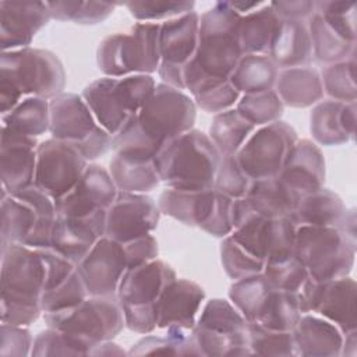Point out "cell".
I'll list each match as a JSON object with an SVG mask.
<instances>
[{
    "label": "cell",
    "mask_w": 357,
    "mask_h": 357,
    "mask_svg": "<svg viewBox=\"0 0 357 357\" xmlns=\"http://www.w3.org/2000/svg\"><path fill=\"white\" fill-rule=\"evenodd\" d=\"M197 106L184 91L156 84L139 112L112 138L114 155L153 160L174 138L194 128Z\"/></svg>",
    "instance_id": "cell-1"
},
{
    "label": "cell",
    "mask_w": 357,
    "mask_h": 357,
    "mask_svg": "<svg viewBox=\"0 0 357 357\" xmlns=\"http://www.w3.org/2000/svg\"><path fill=\"white\" fill-rule=\"evenodd\" d=\"M1 322L29 326L42 312L40 298L46 283V264L40 248L10 244L0 251Z\"/></svg>",
    "instance_id": "cell-2"
},
{
    "label": "cell",
    "mask_w": 357,
    "mask_h": 357,
    "mask_svg": "<svg viewBox=\"0 0 357 357\" xmlns=\"http://www.w3.org/2000/svg\"><path fill=\"white\" fill-rule=\"evenodd\" d=\"M66 71L60 59L50 50L24 47L1 52L0 56V110L6 114L26 96L47 100L64 92Z\"/></svg>",
    "instance_id": "cell-3"
},
{
    "label": "cell",
    "mask_w": 357,
    "mask_h": 357,
    "mask_svg": "<svg viewBox=\"0 0 357 357\" xmlns=\"http://www.w3.org/2000/svg\"><path fill=\"white\" fill-rule=\"evenodd\" d=\"M220 158L208 134L192 128L172 139L153 162L167 188L199 191L213 188Z\"/></svg>",
    "instance_id": "cell-4"
},
{
    "label": "cell",
    "mask_w": 357,
    "mask_h": 357,
    "mask_svg": "<svg viewBox=\"0 0 357 357\" xmlns=\"http://www.w3.org/2000/svg\"><path fill=\"white\" fill-rule=\"evenodd\" d=\"M241 15L227 1H216L199 15L198 45L184 66V77L205 75L229 78L243 56L238 42Z\"/></svg>",
    "instance_id": "cell-5"
},
{
    "label": "cell",
    "mask_w": 357,
    "mask_h": 357,
    "mask_svg": "<svg viewBox=\"0 0 357 357\" xmlns=\"http://www.w3.org/2000/svg\"><path fill=\"white\" fill-rule=\"evenodd\" d=\"M0 201L1 250L10 244H24L31 248L52 247V233L57 219L53 198L32 184L15 194L1 190Z\"/></svg>",
    "instance_id": "cell-6"
},
{
    "label": "cell",
    "mask_w": 357,
    "mask_h": 357,
    "mask_svg": "<svg viewBox=\"0 0 357 357\" xmlns=\"http://www.w3.org/2000/svg\"><path fill=\"white\" fill-rule=\"evenodd\" d=\"M155 86V78L148 74L102 77L86 85L81 96L113 137L139 112Z\"/></svg>",
    "instance_id": "cell-7"
},
{
    "label": "cell",
    "mask_w": 357,
    "mask_h": 357,
    "mask_svg": "<svg viewBox=\"0 0 357 357\" xmlns=\"http://www.w3.org/2000/svg\"><path fill=\"white\" fill-rule=\"evenodd\" d=\"M160 24L137 22L124 32L106 36L98 46L96 64L105 77L158 73Z\"/></svg>",
    "instance_id": "cell-8"
},
{
    "label": "cell",
    "mask_w": 357,
    "mask_h": 357,
    "mask_svg": "<svg viewBox=\"0 0 357 357\" xmlns=\"http://www.w3.org/2000/svg\"><path fill=\"white\" fill-rule=\"evenodd\" d=\"M357 251V237L337 227L297 226L294 255L314 280L350 275Z\"/></svg>",
    "instance_id": "cell-9"
},
{
    "label": "cell",
    "mask_w": 357,
    "mask_h": 357,
    "mask_svg": "<svg viewBox=\"0 0 357 357\" xmlns=\"http://www.w3.org/2000/svg\"><path fill=\"white\" fill-rule=\"evenodd\" d=\"M45 324L59 329L91 350L106 340H113L126 326L117 297L88 296L79 304L56 312H43Z\"/></svg>",
    "instance_id": "cell-10"
},
{
    "label": "cell",
    "mask_w": 357,
    "mask_h": 357,
    "mask_svg": "<svg viewBox=\"0 0 357 357\" xmlns=\"http://www.w3.org/2000/svg\"><path fill=\"white\" fill-rule=\"evenodd\" d=\"M49 106L52 138L75 146L88 162L112 148V135L98 123L81 95L63 92L49 100Z\"/></svg>",
    "instance_id": "cell-11"
},
{
    "label": "cell",
    "mask_w": 357,
    "mask_h": 357,
    "mask_svg": "<svg viewBox=\"0 0 357 357\" xmlns=\"http://www.w3.org/2000/svg\"><path fill=\"white\" fill-rule=\"evenodd\" d=\"M233 201L215 188L199 191L166 188L159 195L158 206L160 213L185 226L198 227L209 236L225 238L233 231Z\"/></svg>",
    "instance_id": "cell-12"
},
{
    "label": "cell",
    "mask_w": 357,
    "mask_h": 357,
    "mask_svg": "<svg viewBox=\"0 0 357 357\" xmlns=\"http://www.w3.org/2000/svg\"><path fill=\"white\" fill-rule=\"evenodd\" d=\"M191 335L201 356H252L248 344V322L230 300L206 301Z\"/></svg>",
    "instance_id": "cell-13"
},
{
    "label": "cell",
    "mask_w": 357,
    "mask_h": 357,
    "mask_svg": "<svg viewBox=\"0 0 357 357\" xmlns=\"http://www.w3.org/2000/svg\"><path fill=\"white\" fill-rule=\"evenodd\" d=\"M297 139L296 130L286 121L279 120L255 128L236 152V158L252 180L276 177Z\"/></svg>",
    "instance_id": "cell-14"
},
{
    "label": "cell",
    "mask_w": 357,
    "mask_h": 357,
    "mask_svg": "<svg viewBox=\"0 0 357 357\" xmlns=\"http://www.w3.org/2000/svg\"><path fill=\"white\" fill-rule=\"evenodd\" d=\"M301 314H315L335 324L343 335L357 328V283L342 276L328 280L308 278L297 293Z\"/></svg>",
    "instance_id": "cell-15"
},
{
    "label": "cell",
    "mask_w": 357,
    "mask_h": 357,
    "mask_svg": "<svg viewBox=\"0 0 357 357\" xmlns=\"http://www.w3.org/2000/svg\"><path fill=\"white\" fill-rule=\"evenodd\" d=\"M88 165L75 146L54 138L42 141L36 149L33 184L56 201L78 183Z\"/></svg>",
    "instance_id": "cell-16"
},
{
    "label": "cell",
    "mask_w": 357,
    "mask_h": 357,
    "mask_svg": "<svg viewBox=\"0 0 357 357\" xmlns=\"http://www.w3.org/2000/svg\"><path fill=\"white\" fill-rule=\"evenodd\" d=\"M297 226L290 218H265L254 215L230 236L257 258L276 262L294 254Z\"/></svg>",
    "instance_id": "cell-17"
},
{
    "label": "cell",
    "mask_w": 357,
    "mask_h": 357,
    "mask_svg": "<svg viewBox=\"0 0 357 357\" xmlns=\"http://www.w3.org/2000/svg\"><path fill=\"white\" fill-rule=\"evenodd\" d=\"M128 269L123 243L103 236L77 265L88 296L116 297L119 284Z\"/></svg>",
    "instance_id": "cell-18"
},
{
    "label": "cell",
    "mask_w": 357,
    "mask_h": 357,
    "mask_svg": "<svg viewBox=\"0 0 357 357\" xmlns=\"http://www.w3.org/2000/svg\"><path fill=\"white\" fill-rule=\"evenodd\" d=\"M158 204L146 194L119 191L106 212V237L119 243L151 234L159 223Z\"/></svg>",
    "instance_id": "cell-19"
},
{
    "label": "cell",
    "mask_w": 357,
    "mask_h": 357,
    "mask_svg": "<svg viewBox=\"0 0 357 357\" xmlns=\"http://www.w3.org/2000/svg\"><path fill=\"white\" fill-rule=\"evenodd\" d=\"M119 190L103 166L88 165L78 183L63 197L54 201L57 216L81 218L107 211L114 202Z\"/></svg>",
    "instance_id": "cell-20"
},
{
    "label": "cell",
    "mask_w": 357,
    "mask_h": 357,
    "mask_svg": "<svg viewBox=\"0 0 357 357\" xmlns=\"http://www.w3.org/2000/svg\"><path fill=\"white\" fill-rule=\"evenodd\" d=\"M46 1H0L1 52L29 47L33 36L49 22Z\"/></svg>",
    "instance_id": "cell-21"
},
{
    "label": "cell",
    "mask_w": 357,
    "mask_h": 357,
    "mask_svg": "<svg viewBox=\"0 0 357 357\" xmlns=\"http://www.w3.org/2000/svg\"><path fill=\"white\" fill-rule=\"evenodd\" d=\"M204 300L205 291L198 283L176 278L166 286L155 304L156 328L191 331Z\"/></svg>",
    "instance_id": "cell-22"
},
{
    "label": "cell",
    "mask_w": 357,
    "mask_h": 357,
    "mask_svg": "<svg viewBox=\"0 0 357 357\" xmlns=\"http://www.w3.org/2000/svg\"><path fill=\"white\" fill-rule=\"evenodd\" d=\"M176 278L173 268L156 258L151 262L128 268L119 284L116 297L121 308H155L162 291Z\"/></svg>",
    "instance_id": "cell-23"
},
{
    "label": "cell",
    "mask_w": 357,
    "mask_h": 357,
    "mask_svg": "<svg viewBox=\"0 0 357 357\" xmlns=\"http://www.w3.org/2000/svg\"><path fill=\"white\" fill-rule=\"evenodd\" d=\"M38 145L36 138L24 137L1 127V190L15 194L35 183Z\"/></svg>",
    "instance_id": "cell-24"
},
{
    "label": "cell",
    "mask_w": 357,
    "mask_h": 357,
    "mask_svg": "<svg viewBox=\"0 0 357 357\" xmlns=\"http://www.w3.org/2000/svg\"><path fill=\"white\" fill-rule=\"evenodd\" d=\"M106 212L99 211L81 218L57 216L50 248L78 265L98 240L106 234Z\"/></svg>",
    "instance_id": "cell-25"
},
{
    "label": "cell",
    "mask_w": 357,
    "mask_h": 357,
    "mask_svg": "<svg viewBox=\"0 0 357 357\" xmlns=\"http://www.w3.org/2000/svg\"><path fill=\"white\" fill-rule=\"evenodd\" d=\"M356 110V102L319 100L310 114V131L314 141L325 146L347 144L354 138Z\"/></svg>",
    "instance_id": "cell-26"
},
{
    "label": "cell",
    "mask_w": 357,
    "mask_h": 357,
    "mask_svg": "<svg viewBox=\"0 0 357 357\" xmlns=\"http://www.w3.org/2000/svg\"><path fill=\"white\" fill-rule=\"evenodd\" d=\"M278 177L298 197L324 187L325 159L319 146L311 139H297Z\"/></svg>",
    "instance_id": "cell-27"
},
{
    "label": "cell",
    "mask_w": 357,
    "mask_h": 357,
    "mask_svg": "<svg viewBox=\"0 0 357 357\" xmlns=\"http://www.w3.org/2000/svg\"><path fill=\"white\" fill-rule=\"evenodd\" d=\"M293 336L296 356L301 357H339L344 339L335 324L310 312L301 314Z\"/></svg>",
    "instance_id": "cell-28"
},
{
    "label": "cell",
    "mask_w": 357,
    "mask_h": 357,
    "mask_svg": "<svg viewBox=\"0 0 357 357\" xmlns=\"http://www.w3.org/2000/svg\"><path fill=\"white\" fill-rule=\"evenodd\" d=\"M199 14L194 10L160 24V61L184 67L195 54L198 45Z\"/></svg>",
    "instance_id": "cell-29"
},
{
    "label": "cell",
    "mask_w": 357,
    "mask_h": 357,
    "mask_svg": "<svg viewBox=\"0 0 357 357\" xmlns=\"http://www.w3.org/2000/svg\"><path fill=\"white\" fill-rule=\"evenodd\" d=\"M349 213L350 209L346 208L336 192L321 187L298 198L290 219L296 226L337 227L344 230Z\"/></svg>",
    "instance_id": "cell-30"
},
{
    "label": "cell",
    "mask_w": 357,
    "mask_h": 357,
    "mask_svg": "<svg viewBox=\"0 0 357 357\" xmlns=\"http://www.w3.org/2000/svg\"><path fill=\"white\" fill-rule=\"evenodd\" d=\"M268 56L279 70L310 66L312 46L307 22L282 20Z\"/></svg>",
    "instance_id": "cell-31"
},
{
    "label": "cell",
    "mask_w": 357,
    "mask_h": 357,
    "mask_svg": "<svg viewBox=\"0 0 357 357\" xmlns=\"http://www.w3.org/2000/svg\"><path fill=\"white\" fill-rule=\"evenodd\" d=\"M273 89L284 106L294 109L317 105L324 96L321 74L311 66L279 70Z\"/></svg>",
    "instance_id": "cell-32"
},
{
    "label": "cell",
    "mask_w": 357,
    "mask_h": 357,
    "mask_svg": "<svg viewBox=\"0 0 357 357\" xmlns=\"http://www.w3.org/2000/svg\"><path fill=\"white\" fill-rule=\"evenodd\" d=\"M245 198L259 216L290 218L300 197L276 176L252 180Z\"/></svg>",
    "instance_id": "cell-33"
},
{
    "label": "cell",
    "mask_w": 357,
    "mask_h": 357,
    "mask_svg": "<svg viewBox=\"0 0 357 357\" xmlns=\"http://www.w3.org/2000/svg\"><path fill=\"white\" fill-rule=\"evenodd\" d=\"M269 3L241 15L238 25V42L243 54H268L280 25Z\"/></svg>",
    "instance_id": "cell-34"
},
{
    "label": "cell",
    "mask_w": 357,
    "mask_h": 357,
    "mask_svg": "<svg viewBox=\"0 0 357 357\" xmlns=\"http://www.w3.org/2000/svg\"><path fill=\"white\" fill-rule=\"evenodd\" d=\"M184 85L190 91L195 106L211 114L236 107L241 96L230 78L191 75L184 77Z\"/></svg>",
    "instance_id": "cell-35"
},
{
    "label": "cell",
    "mask_w": 357,
    "mask_h": 357,
    "mask_svg": "<svg viewBox=\"0 0 357 357\" xmlns=\"http://www.w3.org/2000/svg\"><path fill=\"white\" fill-rule=\"evenodd\" d=\"M279 68L268 54H243L229 77L241 95L273 89Z\"/></svg>",
    "instance_id": "cell-36"
},
{
    "label": "cell",
    "mask_w": 357,
    "mask_h": 357,
    "mask_svg": "<svg viewBox=\"0 0 357 357\" xmlns=\"http://www.w3.org/2000/svg\"><path fill=\"white\" fill-rule=\"evenodd\" d=\"M109 173L119 191L146 194L155 190L160 178L153 160L131 159L114 155L109 163Z\"/></svg>",
    "instance_id": "cell-37"
},
{
    "label": "cell",
    "mask_w": 357,
    "mask_h": 357,
    "mask_svg": "<svg viewBox=\"0 0 357 357\" xmlns=\"http://www.w3.org/2000/svg\"><path fill=\"white\" fill-rule=\"evenodd\" d=\"M49 100L39 96H26L14 109L1 114V127L24 137L36 138L49 131Z\"/></svg>",
    "instance_id": "cell-38"
},
{
    "label": "cell",
    "mask_w": 357,
    "mask_h": 357,
    "mask_svg": "<svg viewBox=\"0 0 357 357\" xmlns=\"http://www.w3.org/2000/svg\"><path fill=\"white\" fill-rule=\"evenodd\" d=\"M273 289L264 272H261L234 280L229 287L227 297L247 322L254 324L265 308Z\"/></svg>",
    "instance_id": "cell-39"
},
{
    "label": "cell",
    "mask_w": 357,
    "mask_h": 357,
    "mask_svg": "<svg viewBox=\"0 0 357 357\" xmlns=\"http://www.w3.org/2000/svg\"><path fill=\"white\" fill-rule=\"evenodd\" d=\"M307 26L311 38L312 59L324 64H333L354 57L356 43L344 40L337 35L315 11L308 20Z\"/></svg>",
    "instance_id": "cell-40"
},
{
    "label": "cell",
    "mask_w": 357,
    "mask_h": 357,
    "mask_svg": "<svg viewBox=\"0 0 357 357\" xmlns=\"http://www.w3.org/2000/svg\"><path fill=\"white\" fill-rule=\"evenodd\" d=\"M255 128L254 124L233 107L213 116L208 137L222 156L234 155Z\"/></svg>",
    "instance_id": "cell-41"
},
{
    "label": "cell",
    "mask_w": 357,
    "mask_h": 357,
    "mask_svg": "<svg viewBox=\"0 0 357 357\" xmlns=\"http://www.w3.org/2000/svg\"><path fill=\"white\" fill-rule=\"evenodd\" d=\"M128 356L169 354V356H201L191 331L166 329L163 336L148 335L139 339L127 351Z\"/></svg>",
    "instance_id": "cell-42"
},
{
    "label": "cell",
    "mask_w": 357,
    "mask_h": 357,
    "mask_svg": "<svg viewBox=\"0 0 357 357\" xmlns=\"http://www.w3.org/2000/svg\"><path fill=\"white\" fill-rule=\"evenodd\" d=\"M300 317L301 308L297 293L273 289L265 308L254 324L275 331H293Z\"/></svg>",
    "instance_id": "cell-43"
},
{
    "label": "cell",
    "mask_w": 357,
    "mask_h": 357,
    "mask_svg": "<svg viewBox=\"0 0 357 357\" xmlns=\"http://www.w3.org/2000/svg\"><path fill=\"white\" fill-rule=\"evenodd\" d=\"M50 18L79 25H96L112 15L120 3L110 1H46Z\"/></svg>",
    "instance_id": "cell-44"
},
{
    "label": "cell",
    "mask_w": 357,
    "mask_h": 357,
    "mask_svg": "<svg viewBox=\"0 0 357 357\" xmlns=\"http://www.w3.org/2000/svg\"><path fill=\"white\" fill-rule=\"evenodd\" d=\"M236 109L251 124L255 127H262L279 121L283 116L284 105L275 89H269L265 92L241 95Z\"/></svg>",
    "instance_id": "cell-45"
},
{
    "label": "cell",
    "mask_w": 357,
    "mask_h": 357,
    "mask_svg": "<svg viewBox=\"0 0 357 357\" xmlns=\"http://www.w3.org/2000/svg\"><path fill=\"white\" fill-rule=\"evenodd\" d=\"M319 74L324 92L331 99L339 102H356L357 86L354 57L328 64Z\"/></svg>",
    "instance_id": "cell-46"
},
{
    "label": "cell",
    "mask_w": 357,
    "mask_h": 357,
    "mask_svg": "<svg viewBox=\"0 0 357 357\" xmlns=\"http://www.w3.org/2000/svg\"><path fill=\"white\" fill-rule=\"evenodd\" d=\"M248 344L252 354L278 357L296 356L293 331H275L258 324H248Z\"/></svg>",
    "instance_id": "cell-47"
},
{
    "label": "cell",
    "mask_w": 357,
    "mask_h": 357,
    "mask_svg": "<svg viewBox=\"0 0 357 357\" xmlns=\"http://www.w3.org/2000/svg\"><path fill=\"white\" fill-rule=\"evenodd\" d=\"M138 22L162 24L194 11V1L178 0H131L120 3Z\"/></svg>",
    "instance_id": "cell-48"
},
{
    "label": "cell",
    "mask_w": 357,
    "mask_h": 357,
    "mask_svg": "<svg viewBox=\"0 0 357 357\" xmlns=\"http://www.w3.org/2000/svg\"><path fill=\"white\" fill-rule=\"evenodd\" d=\"M220 262L226 275L233 282L261 273L265 268V261L247 251L230 234L226 236L220 244Z\"/></svg>",
    "instance_id": "cell-49"
},
{
    "label": "cell",
    "mask_w": 357,
    "mask_h": 357,
    "mask_svg": "<svg viewBox=\"0 0 357 357\" xmlns=\"http://www.w3.org/2000/svg\"><path fill=\"white\" fill-rule=\"evenodd\" d=\"M262 272L275 289L291 293H298L310 278L305 266L294 254L276 262H266Z\"/></svg>",
    "instance_id": "cell-50"
},
{
    "label": "cell",
    "mask_w": 357,
    "mask_h": 357,
    "mask_svg": "<svg viewBox=\"0 0 357 357\" xmlns=\"http://www.w3.org/2000/svg\"><path fill=\"white\" fill-rule=\"evenodd\" d=\"M31 356L54 357V356H88V349L73 336L47 326L33 339Z\"/></svg>",
    "instance_id": "cell-51"
},
{
    "label": "cell",
    "mask_w": 357,
    "mask_h": 357,
    "mask_svg": "<svg viewBox=\"0 0 357 357\" xmlns=\"http://www.w3.org/2000/svg\"><path fill=\"white\" fill-rule=\"evenodd\" d=\"M88 297L85 284L75 269L64 282L46 290L40 298L42 312H56L71 308Z\"/></svg>",
    "instance_id": "cell-52"
},
{
    "label": "cell",
    "mask_w": 357,
    "mask_h": 357,
    "mask_svg": "<svg viewBox=\"0 0 357 357\" xmlns=\"http://www.w3.org/2000/svg\"><path fill=\"white\" fill-rule=\"evenodd\" d=\"M251 183L252 178L243 170L236 158V153L223 155L220 158L213 183V188L216 191L222 192L226 197L237 199L247 195Z\"/></svg>",
    "instance_id": "cell-53"
},
{
    "label": "cell",
    "mask_w": 357,
    "mask_h": 357,
    "mask_svg": "<svg viewBox=\"0 0 357 357\" xmlns=\"http://www.w3.org/2000/svg\"><path fill=\"white\" fill-rule=\"evenodd\" d=\"M356 1H317V11L344 40L356 43Z\"/></svg>",
    "instance_id": "cell-54"
},
{
    "label": "cell",
    "mask_w": 357,
    "mask_h": 357,
    "mask_svg": "<svg viewBox=\"0 0 357 357\" xmlns=\"http://www.w3.org/2000/svg\"><path fill=\"white\" fill-rule=\"evenodd\" d=\"M33 337L28 326L1 322L0 328V354L1 356H31Z\"/></svg>",
    "instance_id": "cell-55"
},
{
    "label": "cell",
    "mask_w": 357,
    "mask_h": 357,
    "mask_svg": "<svg viewBox=\"0 0 357 357\" xmlns=\"http://www.w3.org/2000/svg\"><path fill=\"white\" fill-rule=\"evenodd\" d=\"M128 268H134L158 258V241L152 234H146L127 243H123Z\"/></svg>",
    "instance_id": "cell-56"
},
{
    "label": "cell",
    "mask_w": 357,
    "mask_h": 357,
    "mask_svg": "<svg viewBox=\"0 0 357 357\" xmlns=\"http://www.w3.org/2000/svg\"><path fill=\"white\" fill-rule=\"evenodd\" d=\"M269 4L280 20L305 21L317 11V1L311 0L269 1Z\"/></svg>",
    "instance_id": "cell-57"
},
{
    "label": "cell",
    "mask_w": 357,
    "mask_h": 357,
    "mask_svg": "<svg viewBox=\"0 0 357 357\" xmlns=\"http://www.w3.org/2000/svg\"><path fill=\"white\" fill-rule=\"evenodd\" d=\"M124 354H127V351H124L119 344L113 343L112 340H106L96 344L89 353V356H124Z\"/></svg>",
    "instance_id": "cell-58"
},
{
    "label": "cell",
    "mask_w": 357,
    "mask_h": 357,
    "mask_svg": "<svg viewBox=\"0 0 357 357\" xmlns=\"http://www.w3.org/2000/svg\"><path fill=\"white\" fill-rule=\"evenodd\" d=\"M265 1H227V4L237 11L240 15H245L248 13H251L252 10L261 7Z\"/></svg>",
    "instance_id": "cell-59"
},
{
    "label": "cell",
    "mask_w": 357,
    "mask_h": 357,
    "mask_svg": "<svg viewBox=\"0 0 357 357\" xmlns=\"http://www.w3.org/2000/svg\"><path fill=\"white\" fill-rule=\"evenodd\" d=\"M356 343H357L356 331L344 333L340 356H356Z\"/></svg>",
    "instance_id": "cell-60"
}]
</instances>
